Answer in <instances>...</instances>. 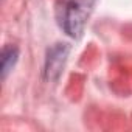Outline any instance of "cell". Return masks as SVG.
I'll list each match as a JSON object with an SVG mask.
<instances>
[{
    "label": "cell",
    "instance_id": "obj_1",
    "mask_svg": "<svg viewBox=\"0 0 132 132\" xmlns=\"http://www.w3.org/2000/svg\"><path fill=\"white\" fill-rule=\"evenodd\" d=\"M93 0H59L56 17L61 28L72 37H78L90 14Z\"/></svg>",
    "mask_w": 132,
    "mask_h": 132
},
{
    "label": "cell",
    "instance_id": "obj_2",
    "mask_svg": "<svg viewBox=\"0 0 132 132\" xmlns=\"http://www.w3.org/2000/svg\"><path fill=\"white\" fill-rule=\"evenodd\" d=\"M17 57H19V50L16 47L3 48V53H2V76H3V79L13 70V67L17 62Z\"/></svg>",
    "mask_w": 132,
    "mask_h": 132
}]
</instances>
